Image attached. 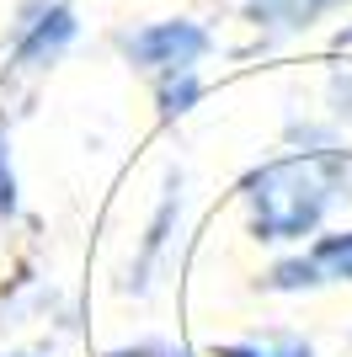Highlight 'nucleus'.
<instances>
[{"label": "nucleus", "mask_w": 352, "mask_h": 357, "mask_svg": "<svg viewBox=\"0 0 352 357\" xmlns=\"http://www.w3.org/2000/svg\"><path fill=\"white\" fill-rule=\"evenodd\" d=\"M75 43V11L64 0H27L11 22V59L16 70H43Z\"/></svg>", "instance_id": "obj_3"}, {"label": "nucleus", "mask_w": 352, "mask_h": 357, "mask_svg": "<svg viewBox=\"0 0 352 357\" xmlns=\"http://www.w3.org/2000/svg\"><path fill=\"white\" fill-rule=\"evenodd\" d=\"M278 278H283V283H347V278H352V235L321 240L305 261L283 267Z\"/></svg>", "instance_id": "obj_4"}, {"label": "nucleus", "mask_w": 352, "mask_h": 357, "mask_svg": "<svg viewBox=\"0 0 352 357\" xmlns=\"http://www.w3.org/2000/svg\"><path fill=\"white\" fill-rule=\"evenodd\" d=\"M112 357H182L171 347H133V352H112Z\"/></svg>", "instance_id": "obj_7"}, {"label": "nucleus", "mask_w": 352, "mask_h": 357, "mask_svg": "<svg viewBox=\"0 0 352 357\" xmlns=\"http://www.w3.org/2000/svg\"><path fill=\"white\" fill-rule=\"evenodd\" d=\"M347 187V165L337 149H305L283 155L267 171L251 176V229L256 240H305L321 213L331 208Z\"/></svg>", "instance_id": "obj_1"}, {"label": "nucleus", "mask_w": 352, "mask_h": 357, "mask_svg": "<svg viewBox=\"0 0 352 357\" xmlns=\"http://www.w3.org/2000/svg\"><path fill=\"white\" fill-rule=\"evenodd\" d=\"M235 6L267 32H299L309 22H321L325 11H337L342 0H235Z\"/></svg>", "instance_id": "obj_5"}, {"label": "nucleus", "mask_w": 352, "mask_h": 357, "mask_svg": "<svg viewBox=\"0 0 352 357\" xmlns=\"http://www.w3.org/2000/svg\"><path fill=\"white\" fill-rule=\"evenodd\" d=\"M224 357H309L305 342H293V336H267L262 342H246V347H224Z\"/></svg>", "instance_id": "obj_6"}, {"label": "nucleus", "mask_w": 352, "mask_h": 357, "mask_svg": "<svg viewBox=\"0 0 352 357\" xmlns=\"http://www.w3.org/2000/svg\"><path fill=\"white\" fill-rule=\"evenodd\" d=\"M123 54L139 70H149L155 80H166V75L198 70V59L208 54V32L192 27V22H149V27L123 38Z\"/></svg>", "instance_id": "obj_2"}]
</instances>
